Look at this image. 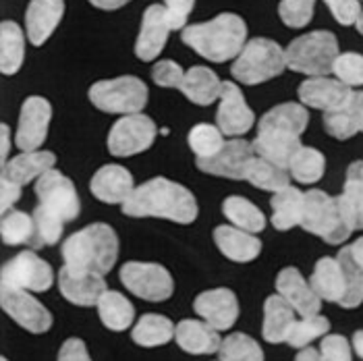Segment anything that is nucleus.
Returning a JSON list of instances; mask_svg holds the SVG:
<instances>
[{
	"label": "nucleus",
	"instance_id": "nucleus-1",
	"mask_svg": "<svg viewBox=\"0 0 363 361\" xmlns=\"http://www.w3.org/2000/svg\"><path fill=\"white\" fill-rule=\"evenodd\" d=\"M309 125V112L303 104L282 102L270 109L257 123V135L253 150L259 158H266L282 168H289L293 154L303 145L301 135Z\"/></svg>",
	"mask_w": 363,
	"mask_h": 361
},
{
	"label": "nucleus",
	"instance_id": "nucleus-2",
	"mask_svg": "<svg viewBox=\"0 0 363 361\" xmlns=\"http://www.w3.org/2000/svg\"><path fill=\"white\" fill-rule=\"evenodd\" d=\"M121 208L131 218H162L177 224L196 223L199 214L196 195L164 177H154L135 187Z\"/></svg>",
	"mask_w": 363,
	"mask_h": 361
},
{
	"label": "nucleus",
	"instance_id": "nucleus-3",
	"mask_svg": "<svg viewBox=\"0 0 363 361\" xmlns=\"http://www.w3.org/2000/svg\"><path fill=\"white\" fill-rule=\"evenodd\" d=\"M181 40L210 62H228L247 44V23L235 13H220L212 21L187 26L181 31Z\"/></svg>",
	"mask_w": 363,
	"mask_h": 361
},
{
	"label": "nucleus",
	"instance_id": "nucleus-4",
	"mask_svg": "<svg viewBox=\"0 0 363 361\" xmlns=\"http://www.w3.org/2000/svg\"><path fill=\"white\" fill-rule=\"evenodd\" d=\"M62 260L67 266L91 270L106 277L118 257V237L104 223L87 224L62 243Z\"/></svg>",
	"mask_w": 363,
	"mask_h": 361
},
{
	"label": "nucleus",
	"instance_id": "nucleus-5",
	"mask_svg": "<svg viewBox=\"0 0 363 361\" xmlns=\"http://www.w3.org/2000/svg\"><path fill=\"white\" fill-rule=\"evenodd\" d=\"M338 55V40L333 31L326 29L303 33L284 48L286 69L308 77L330 75Z\"/></svg>",
	"mask_w": 363,
	"mask_h": 361
},
{
	"label": "nucleus",
	"instance_id": "nucleus-6",
	"mask_svg": "<svg viewBox=\"0 0 363 361\" xmlns=\"http://www.w3.org/2000/svg\"><path fill=\"white\" fill-rule=\"evenodd\" d=\"M299 226L330 245H342L353 233V226L347 221L338 197H333L322 189H311L306 194Z\"/></svg>",
	"mask_w": 363,
	"mask_h": 361
},
{
	"label": "nucleus",
	"instance_id": "nucleus-7",
	"mask_svg": "<svg viewBox=\"0 0 363 361\" xmlns=\"http://www.w3.org/2000/svg\"><path fill=\"white\" fill-rule=\"evenodd\" d=\"M286 69L282 46L270 38H253L230 65V75L243 85L266 84Z\"/></svg>",
	"mask_w": 363,
	"mask_h": 361
},
{
	"label": "nucleus",
	"instance_id": "nucleus-8",
	"mask_svg": "<svg viewBox=\"0 0 363 361\" xmlns=\"http://www.w3.org/2000/svg\"><path fill=\"white\" fill-rule=\"evenodd\" d=\"M147 85L135 75L102 79L89 87V102L108 114H140L147 104Z\"/></svg>",
	"mask_w": 363,
	"mask_h": 361
},
{
	"label": "nucleus",
	"instance_id": "nucleus-9",
	"mask_svg": "<svg viewBox=\"0 0 363 361\" xmlns=\"http://www.w3.org/2000/svg\"><path fill=\"white\" fill-rule=\"evenodd\" d=\"M125 289L145 301H167L174 293V280L164 266L154 262H127L121 268Z\"/></svg>",
	"mask_w": 363,
	"mask_h": 361
},
{
	"label": "nucleus",
	"instance_id": "nucleus-10",
	"mask_svg": "<svg viewBox=\"0 0 363 361\" xmlns=\"http://www.w3.org/2000/svg\"><path fill=\"white\" fill-rule=\"evenodd\" d=\"M158 127L145 114H125L108 131V152L116 158H129L152 148L156 141Z\"/></svg>",
	"mask_w": 363,
	"mask_h": 361
},
{
	"label": "nucleus",
	"instance_id": "nucleus-11",
	"mask_svg": "<svg viewBox=\"0 0 363 361\" xmlns=\"http://www.w3.org/2000/svg\"><path fill=\"white\" fill-rule=\"evenodd\" d=\"M55 272L46 260L33 251H21L2 268V284L23 289L29 293H44L52 287Z\"/></svg>",
	"mask_w": 363,
	"mask_h": 361
},
{
	"label": "nucleus",
	"instance_id": "nucleus-12",
	"mask_svg": "<svg viewBox=\"0 0 363 361\" xmlns=\"http://www.w3.org/2000/svg\"><path fill=\"white\" fill-rule=\"evenodd\" d=\"M35 195L42 206L52 210L65 223H71L79 216L82 201L77 189L73 181L56 168L48 170L35 181Z\"/></svg>",
	"mask_w": 363,
	"mask_h": 361
},
{
	"label": "nucleus",
	"instance_id": "nucleus-13",
	"mask_svg": "<svg viewBox=\"0 0 363 361\" xmlns=\"http://www.w3.org/2000/svg\"><path fill=\"white\" fill-rule=\"evenodd\" d=\"M0 304L2 309L31 334H44L52 326V313L42 306L29 291L15 289V287H0Z\"/></svg>",
	"mask_w": 363,
	"mask_h": 361
},
{
	"label": "nucleus",
	"instance_id": "nucleus-14",
	"mask_svg": "<svg viewBox=\"0 0 363 361\" xmlns=\"http://www.w3.org/2000/svg\"><path fill=\"white\" fill-rule=\"evenodd\" d=\"M52 118V106L42 96H29L21 104L19 125L15 131V145L21 152H35L48 138V127Z\"/></svg>",
	"mask_w": 363,
	"mask_h": 361
},
{
	"label": "nucleus",
	"instance_id": "nucleus-15",
	"mask_svg": "<svg viewBox=\"0 0 363 361\" xmlns=\"http://www.w3.org/2000/svg\"><path fill=\"white\" fill-rule=\"evenodd\" d=\"M216 125L224 135L230 139L247 135L255 125V114L247 106L239 85L235 82H224L220 106L216 112Z\"/></svg>",
	"mask_w": 363,
	"mask_h": 361
},
{
	"label": "nucleus",
	"instance_id": "nucleus-16",
	"mask_svg": "<svg viewBox=\"0 0 363 361\" xmlns=\"http://www.w3.org/2000/svg\"><path fill=\"white\" fill-rule=\"evenodd\" d=\"M58 289L67 301L82 307L98 306L100 297L108 291L106 280L102 274L91 272V270L73 268L67 264L58 272Z\"/></svg>",
	"mask_w": 363,
	"mask_h": 361
},
{
	"label": "nucleus",
	"instance_id": "nucleus-17",
	"mask_svg": "<svg viewBox=\"0 0 363 361\" xmlns=\"http://www.w3.org/2000/svg\"><path fill=\"white\" fill-rule=\"evenodd\" d=\"M253 156H255L253 143L237 138L228 139L216 156H212L208 160H196V165L206 174L224 177V179H230V181H243L245 170L253 160Z\"/></svg>",
	"mask_w": 363,
	"mask_h": 361
},
{
	"label": "nucleus",
	"instance_id": "nucleus-18",
	"mask_svg": "<svg viewBox=\"0 0 363 361\" xmlns=\"http://www.w3.org/2000/svg\"><path fill=\"white\" fill-rule=\"evenodd\" d=\"M170 31H172V28L168 23L167 9L162 4H150L143 11L141 28L140 33H138V42H135L138 58L143 62L156 60L167 46Z\"/></svg>",
	"mask_w": 363,
	"mask_h": 361
},
{
	"label": "nucleus",
	"instance_id": "nucleus-19",
	"mask_svg": "<svg viewBox=\"0 0 363 361\" xmlns=\"http://www.w3.org/2000/svg\"><path fill=\"white\" fill-rule=\"evenodd\" d=\"M196 313L216 331H230L239 318V301L230 289H212L199 293L194 301Z\"/></svg>",
	"mask_w": 363,
	"mask_h": 361
},
{
	"label": "nucleus",
	"instance_id": "nucleus-20",
	"mask_svg": "<svg viewBox=\"0 0 363 361\" xmlns=\"http://www.w3.org/2000/svg\"><path fill=\"white\" fill-rule=\"evenodd\" d=\"M353 94L351 87L338 82L336 77H308L297 89V98L303 106L318 109V111L330 112L340 109L349 96Z\"/></svg>",
	"mask_w": 363,
	"mask_h": 361
},
{
	"label": "nucleus",
	"instance_id": "nucleus-21",
	"mask_svg": "<svg viewBox=\"0 0 363 361\" xmlns=\"http://www.w3.org/2000/svg\"><path fill=\"white\" fill-rule=\"evenodd\" d=\"M89 191L102 204L123 206L135 191L133 174L121 165H106L94 172L89 181Z\"/></svg>",
	"mask_w": 363,
	"mask_h": 361
},
{
	"label": "nucleus",
	"instance_id": "nucleus-22",
	"mask_svg": "<svg viewBox=\"0 0 363 361\" xmlns=\"http://www.w3.org/2000/svg\"><path fill=\"white\" fill-rule=\"evenodd\" d=\"M277 291L282 295L295 311L306 318V316H318L322 311V299L315 295L313 287L309 284L297 268H284L277 277Z\"/></svg>",
	"mask_w": 363,
	"mask_h": 361
},
{
	"label": "nucleus",
	"instance_id": "nucleus-23",
	"mask_svg": "<svg viewBox=\"0 0 363 361\" xmlns=\"http://www.w3.org/2000/svg\"><path fill=\"white\" fill-rule=\"evenodd\" d=\"M65 15V0H31L26 11V33L33 46L46 44Z\"/></svg>",
	"mask_w": 363,
	"mask_h": 361
},
{
	"label": "nucleus",
	"instance_id": "nucleus-24",
	"mask_svg": "<svg viewBox=\"0 0 363 361\" xmlns=\"http://www.w3.org/2000/svg\"><path fill=\"white\" fill-rule=\"evenodd\" d=\"M177 345L191 355H212L220 351V331L210 326L206 320H183L177 324Z\"/></svg>",
	"mask_w": 363,
	"mask_h": 361
},
{
	"label": "nucleus",
	"instance_id": "nucleus-25",
	"mask_svg": "<svg viewBox=\"0 0 363 361\" xmlns=\"http://www.w3.org/2000/svg\"><path fill=\"white\" fill-rule=\"evenodd\" d=\"M214 243L220 250L224 257L245 264L253 262L259 253H262V241L257 239V235L241 231L233 224H220L214 231Z\"/></svg>",
	"mask_w": 363,
	"mask_h": 361
},
{
	"label": "nucleus",
	"instance_id": "nucleus-26",
	"mask_svg": "<svg viewBox=\"0 0 363 361\" xmlns=\"http://www.w3.org/2000/svg\"><path fill=\"white\" fill-rule=\"evenodd\" d=\"M56 165V156L48 150H35V152H21L19 156L9 158L6 165H2V177L26 187L31 181H38L42 174L52 170Z\"/></svg>",
	"mask_w": 363,
	"mask_h": 361
},
{
	"label": "nucleus",
	"instance_id": "nucleus-27",
	"mask_svg": "<svg viewBox=\"0 0 363 361\" xmlns=\"http://www.w3.org/2000/svg\"><path fill=\"white\" fill-rule=\"evenodd\" d=\"M324 129L338 141L363 133V91L353 89V94L340 109L324 112Z\"/></svg>",
	"mask_w": 363,
	"mask_h": 361
},
{
	"label": "nucleus",
	"instance_id": "nucleus-28",
	"mask_svg": "<svg viewBox=\"0 0 363 361\" xmlns=\"http://www.w3.org/2000/svg\"><path fill=\"white\" fill-rule=\"evenodd\" d=\"M309 284L313 287L315 295L322 301L340 306L347 293V282H345V272H342L338 257H320L311 272Z\"/></svg>",
	"mask_w": 363,
	"mask_h": 361
},
{
	"label": "nucleus",
	"instance_id": "nucleus-29",
	"mask_svg": "<svg viewBox=\"0 0 363 361\" xmlns=\"http://www.w3.org/2000/svg\"><path fill=\"white\" fill-rule=\"evenodd\" d=\"M297 311L282 295H270L264 304V324H262V334L268 343L279 345L286 343L289 334L293 331L297 322Z\"/></svg>",
	"mask_w": 363,
	"mask_h": 361
},
{
	"label": "nucleus",
	"instance_id": "nucleus-30",
	"mask_svg": "<svg viewBox=\"0 0 363 361\" xmlns=\"http://www.w3.org/2000/svg\"><path fill=\"white\" fill-rule=\"evenodd\" d=\"M223 85L220 77L208 69V67H191L185 71V79L181 84L183 96L194 102L197 106H210L223 96Z\"/></svg>",
	"mask_w": 363,
	"mask_h": 361
},
{
	"label": "nucleus",
	"instance_id": "nucleus-31",
	"mask_svg": "<svg viewBox=\"0 0 363 361\" xmlns=\"http://www.w3.org/2000/svg\"><path fill=\"white\" fill-rule=\"evenodd\" d=\"M338 201L353 231H363V160L347 168L345 187L338 195Z\"/></svg>",
	"mask_w": 363,
	"mask_h": 361
},
{
	"label": "nucleus",
	"instance_id": "nucleus-32",
	"mask_svg": "<svg viewBox=\"0 0 363 361\" xmlns=\"http://www.w3.org/2000/svg\"><path fill=\"white\" fill-rule=\"evenodd\" d=\"M303 204H306V194L293 185H289V187H284V189H280L272 195L270 206H272L274 228L277 231H291L293 226L301 224Z\"/></svg>",
	"mask_w": 363,
	"mask_h": 361
},
{
	"label": "nucleus",
	"instance_id": "nucleus-33",
	"mask_svg": "<svg viewBox=\"0 0 363 361\" xmlns=\"http://www.w3.org/2000/svg\"><path fill=\"white\" fill-rule=\"evenodd\" d=\"M26 35L15 21H2L0 26V71L15 75L26 60Z\"/></svg>",
	"mask_w": 363,
	"mask_h": 361
},
{
	"label": "nucleus",
	"instance_id": "nucleus-34",
	"mask_svg": "<svg viewBox=\"0 0 363 361\" xmlns=\"http://www.w3.org/2000/svg\"><path fill=\"white\" fill-rule=\"evenodd\" d=\"M98 313L102 324L112 331V333H123L129 331L135 318V309L131 306V301L116 291H106L100 301H98Z\"/></svg>",
	"mask_w": 363,
	"mask_h": 361
},
{
	"label": "nucleus",
	"instance_id": "nucleus-35",
	"mask_svg": "<svg viewBox=\"0 0 363 361\" xmlns=\"http://www.w3.org/2000/svg\"><path fill=\"white\" fill-rule=\"evenodd\" d=\"M223 214L233 226L253 233V235H257L266 228V216L262 214V210L241 195H230L224 199Z\"/></svg>",
	"mask_w": 363,
	"mask_h": 361
},
{
	"label": "nucleus",
	"instance_id": "nucleus-36",
	"mask_svg": "<svg viewBox=\"0 0 363 361\" xmlns=\"http://www.w3.org/2000/svg\"><path fill=\"white\" fill-rule=\"evenodd\" d=\"M243 181H247L250 185L257 187V189L277 194V191L291 185V174H289L286 168L279 167V165H274V162H270L266 158H259L255 154L247 170H245Z\"/></svg>",
	"mask_w": 363,
	"mask_h": 361
},
{
	"label": "nucleus",
	"instance_id": "nucleus-37",
	"mask_svg": "<svg viewBox=\"0 0 363 361\" xmlns=\"http://www.w3.org/2000/svg\"><path fill=\"white\" fill-rule=\"evenodd\" d=\"M177 333V326L168 320L167 316H160V313H145L141 316L140 322L133 326L131 331V338L145 349H152V347H160V345H167L174 338Z\"/></svg>",
	"mask_w": 363,
	"mask_h": 361
},
{
	"label": "nucleus",
	"instance_id": "nucleus-38",
	"mask_svg": "<svg viewBox=\"0 0 363 361\" xmlns=\"http://www.w3.org/2000/svg\"><path fill=\"white\" fill-rule=\"evenodd\" d=\"M286 170H289L291 179H295L297 183H301V185H313L326 172V158H324V154L320 150H315L311 145H301L293 154V158H291Z\"/></svg>",
	"mask_w": 363,
	"mask_h": 361
},
{
	"label": "nucleus",
	"instance_id": "nucleus-39",
	"mask_svg": "<svg viewBox=\"0 0 363 361\" xmlns=\"http://www.w3.org/2000/svg\"><path fill=\"white\" fill-rule=\"evenodd\" d=\"M187 143L191 148V152L196 154V160H208L212 156H216L226 143V135L218 129V125H210V123H199L196 127H191Z\"/></svg>",
	"mask_w": 363,
	"mask_h": 361
},
{
	"label": "nucleus",
	"instance_id": "nucleus-40",
	"mask_svg": "<svg viewBox=\"0 0 363 361\" xmlns=\"http://www.w3.org/2000/svg\"><path fill=\"white\" fill-rule=\"evenodd\" d=\"M336 257L342 266L345 282H347V293H345V299H342L340 307L355 309L363 304V268L353 260L349 248H342Z\"/></svg>",
	"mask_w": 363,
	"mask_h": 361
},
{
	"label": "nucleus",
	"instance_id": "nucleus-41",
	"mask_svg": "<svg viewBox=\"0 0 363 361\" xmlns=\"http://www.w3.org/2000/svg\"><path fill=\"white\" fill-rule=\"evenodd\" d=\"M0 235L6 245H26L35 235L33 216H29L21 210H11V212L2 214Z\"/></svg>",
	"mask_w": 363,
	"mask_h": 361
},
{
	"label": "nucleus",
	"instance_id": "nucleus-42",
	"mask_svg": "<svg viewBox=\"0 0 363 361\" xmlns=\"http://www.w3.org/2000/svg\"><path fill=\"white\" fill-rule=\"evenodd\" d=\"M220 361H264V351L252 336L243 333L228 334L220 345Z\"/></svg>",
	"mask_w": 363,
	"mask_h": 361
},
{
	"label": "nucleus",
	"instance_id": "nucleus-43",
	"mask_svg": "<svg viewBox=\"0 0 363 361\" xmlns=\"http://www.w3.org/2000/svg\"><path fill=\"white\" fill-rule=\"evenodd\" d=\"M330 331V322H328V318H324V316H306V318H301V320H297L295 322V326H293V331L289 334V338H286V343L293 347V349H306L311 340H315V338H320V336H326Z\"/></svg>",
	"mask_w": 363,
	"mask_h": 361
},
{
	"label": "nucleus",
	"instance_id": "nucleus-44",
	"mask_svg": "<svg viewBox=\"0 0 363 361\" xmlns=\"http://www.w3.org/2000/svg\"><path fill=\"white\" fill-rule=\"evenodd\" d=\"M33 216V223H35V237H38V243L42 245H56L62 237V226L65 221L55 214L52 210H48L46 206H38L35 212L31 214Z\"/></svg>",
	"mask_w": 363,
	"mask_h": 361
},
{
	"label": "nucleus",
	"instance_id": "nucleus-45",
	"mask_svg": "<svg viewBox=\"0 0 363 361\" xmlns=\"http://www.w3.org/2000/svg\"><path fill=\"white\" fill-rule=\"evenodd\" d=\"M315 0H280L279 17L286 28L301 29L313 17Z\"/></svg>",
	"mask_w": 363,
	"mask_h": 361
},
{
	"label": "nucleus",
	"instance_id": "nucleus-46",
	"mask_svg": "<svg viewBox=\"0 0 363 361\" xmlns=\"http://www.w3.org/2000/svg\"><path fill=\"white\" fill-rule=\"evenodd\" d=\"M333 75L347 87H362L363 85V56L357 52H342L338 55L333 67Z\"/></svg>",
	"mask_w": 363,
	"mask_h": 361
},
{
	"label": "nucleus",
	"instance_id": "nucleus-47",
	"mask_svg": "<svg viewBox=\"0 0 363 361\" xmlns=\"http://www.w3.org/2000/svg\"><path fill=\"white\" fill-rule=\"evenodd\" d=\"M152 79L154 84L160 87H172V89H181V84L185 79V71L181 69L179 62L174 60H158L152 69Z\"/></svg>",
	"mask_w": 363,
	"mask_h": 361
},
{
	"label": "nucleus",
	"instance_id": "nucleus-48",
	"mask_svg": "<svg viewBox=\"0 0 363 361\" xmlns=\"http://www.w3.org/2000/svg\"><path fill=\"white\" fill-rule=\"evenodd\" d=\"M353 345L342 334H326L320 343L322 361H353Z\"/></svg>",
	"mask_w": 363,
	"mask_h": 361
},
{
	"label": "nucleus",
	"instance_id": "nucleus-49",
	"mask_svg": "<svg viewBox=\"0 0 363 361\" xmlns=\"http://www.w3.org/2000/svg\"><path fill=\"white\" fill-rule=\"evenodd\" d=\"M340 26H355L362 17V0H324Z\"/></svg>",
	"mask_w": 363,
	"mask_h": 361
},
{
	"label": "nucleus",
	"instance_id": "nucleus-50",
	"mask_svg": "<svg viewBox=\"0 0 363 361\" xmlns=\"http://www.w3.org/2000/svg\"><path fill=\"white\" fill-rule=\"evenodd\" d=\"M196 6V0H164L168 23L172 31H183L187 28V19Z\"/></svg>",
	"mask_w": 363,
	"mask_h": 361
},
{
	"label": "nucleus",
	"instance_id": "nucleus-51",
	"mask_svg": "<svg viewBox=\"0 0 363 361\" xmlns=\"http://www.w3.org/2000/svg\"><path fill=\"white\" fill-rule=\"evenodd\" d=\"M56 361H91V357H89L87 347L82 338H69L62 343Z\"/></svg>",
	"mask_w": 363,
	"mask_h": 361
},
{
	"label": "nucleus",
	"instance_id": "nucleus-52",
	"mask_svg": "<svg viewBox=\"0 0 363 361\" xmlns=\"http://www.w3.org/2000/svg\"><path fill=\"white\" fill-rule=\"evenodd\" d=\"M21 189H23L21 185H17V183L9 181L4 177H0V210H2V214H6V212L13 210V206L21 197Z\"/></svg>",
	"mask_w": 363,
	"mask_h": 361
},
{
	"label": "nucleus",
	"instance_id": "nucleus-53",
	"mask_svg": "<svg viewBox=\"0 0 363 361\" xmlns=\"http://www.w3.org/2000/svg\"><path fill=\"white\" fill-rule=\"evenodd\" d=\"M0 143H2V150H0V160L2 165L9 162V154H11V148H13V139H11V129L6 123L0 125Z\"/></svg>",
	"mask_w": 363,
	"mask_h": 361
},
{
	"label": "nucleus",
	"instance_id": "nucleus-54",
	"mask_svg": "<svg viewBox=\"0 0 363 361\" xmlns=\"http://www.w3.org/2000/svg\"><path fill=\"white\" fill-rule=\"evenodd\" d=\"M89 4H94L96 9H102V11H116L121 6H125L127 2L131 0H87Z\"/></svg>",
	"mask_w": 363,
	"mask_h": 361
},
{
	"label": "nucleus",
	"instance_id": "nucleus-55",
	"mask_svg": "<svg viewBox=\"0 0 363 361\" xmlns=\"http://www.w3.org/2000/svg\"><path fill=\"white\" fill-rule=\"evenodd\" d=\"M295 361H322V355H320V349H313V347H306L297 353Z\"/></svg>",
	"mask_w": 363,
	"mask_h": 361
},
{
	"label": "nucleus",
	"instance_id": "nucleus-56",
	"mask_svg": "<svg viewBox=\"0 0 363 361\" xmlns=\"http://www.w3.org/2000/svg\"><path fill=\"white\" fill-rule=\"evenodd\" d=\"M349 250H351V255H353V260L359 264L363 268V237H359L353 245H349Z\"/></svg>",
	"mask_w": 363,
	"mask_h": 361
},
{
	"label": "nucleus",
	"instance_id": "nucleus-57",
	"mask_svg": "<svg viewBox=\"0 0 363 361\" xmlns=\"http://www.w3.org/2000/svg\"><path fill=\"white\" fill-rule=\"evenodd\" d=\"M351 345H353L355 353L363 360V331H357V333L353 334V343Z\"/></svg>",
	"mask_w": 363,
	"mask_h": 361
},
{
	"label": "nucleus",
	"instance_id": "nucleus-58",
	"mask_svg": "<svg viewBox=\"0 0 363 361\" xmlns=\"http://www.w3.org/2000/svg\"><path fill=\"white\" fill-rule=\"evenodd\" d=\"M355 28H357V31L363 35V13H362V17H359V21L355 23Z\"/></svg>",
	"mask_w": 363,
	"mask_h": 361
},
{
	"label": "nucleus",
	"instance_id": "nucleus-59",
	"mask_svg": "<svg viewBox=\"0 0 363 361\" xmlns=\"http://www.w3.org/2000/svg\"><path fill=\"white\" fill-rule=\"evenodd\" d=\"M0 361H9V360H6V357H2V360H0Z\"/></svg>",
	"mask_w": 363,
	"mask_h": 361
},
{
	"label": "nucleus",
	"instance_id": "nucleus-60",
	"mask_svg": "<svg viewBox=\"0 0 363 361\" xmlns=\"http://www.w3.org/2000/svg\"><path fill=\"white\" fill-rule=\"evenodd\" d=\"M218 361H220V360H218Z\"/></svg>",
	"mask_w": 363,
	"mask_h": 361
}]
</instances>
